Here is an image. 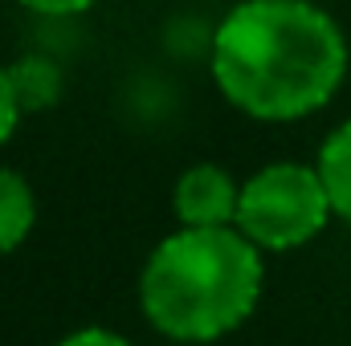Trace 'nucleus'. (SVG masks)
<instances>
[{"instance_id":"6e6552de","label":"nucleus","mask_w":351,"mask_h":346,"mask_svg":"<svg viewBox=\"0 0 351 346\" xmlns=\"http://www.w3.org/2000/svg\"><path fill=\"white\" fill-rule=\"evenodd\" d=\"M21 98H16V86H12V74L8 66H0V147L16 135V122H21Z\"/></svg>"},{"instance_id":"9d476101","label":"nucleus","mask_w":351,"mask_h":346,"mask_svg":"<svg viewBox=\"0 0 351 346\" xmlns=\"http://www.w3.org/2000/svg\"><path fill=\"white\" fill-rule=\"evenodd\" d=\"M21 4L41 12V16H78V12H86L94 0H21Z\"/></svg>"},{"instance_id":"7ed1b4c3","label":"nucleus","mask_w":351,"mask_h":346,"mask_svg":"<svg viewBox=\"0 0 351 346\" xmlns=\"http://www.w3.org/2000/svg\"><path fill=\"white\" fill-rule=\"evenodd\" d=\"M331 196L319 179V168L306 163H269L241 183L237 228L269 253L298 249L315 241L331 220Z\"/></svg>"},{"instance_id":"f257e3e1","label":"nucleus","mask_w":351,"mask_h":346,"mask_svg":"<svg viewBox=\"0 0 351 346\" xmlns=\"http://www.w3.org/2000/svg\"><path fill=\"white\" fill-rule=\"evenodd\" d=\"M213 82L250 118L294 122L348 78V37L311 0H241L213 33Z\"/></svg>"},{"instance_id":"f03ea898","label":"nucleus","mask_w":351,"mask_h":346,"mask_svg":"<svg viewBox=\"0 0 351 346\" xmlns=\"http://www.w3.org/2000/svg\"><path fill=\"white\" fill-rule=\"evenodd\" d=\"M262 249L241 228H180L143 265L139 310L172 343H217L258 306Z\"/></svg>"},{"instance_id":"39448f33","label":"nucleus","mask_w":351,"mask_h":346,"mask_svg":"<svg viewBox=\"0 0 351 346\" xmlns=\"http://www.w3.org/2000/svg\"><path fill=\"white\" fill-rule=\"evenodd\" d=\"M315 168H319V179L331 196V212L351 224V118L323 139Z\"/></svg>"},{"instance_id":"423d86ee","label":"nucleus","mask_w":351,"mask_h":346,"mask_svg":"<svg viewBox=\"0 0 351 346\" xmlns=\"http://www.w3.org/2000/svg\"><path fill=\"white\" fill-rule=\"evenodd\" d=\"M33 224H37L33 187L25 183V175L0 168V253H12L16 245H25Z\"/></svg>"},{"instance_id":"20e7f679","label":"nucleus","mask_w":351,"mask_h":346,"mask_svg":"<svg viewBox=\"0 0 351 346\" xmlns=\"http://www.w3.org/2000/svg\"><path fill=\"white\" fill-rule=\"evenodd\" d=\"M241 187L217 163H192L176 179L172 212L184 228H237Z\"/></svg>"},{"instance_id":"1a4fd4ad","label":"nucleus","mask_w":351,"mask_h":346,"mask_svg":"<svg viewBox=\"0 0 351 346\" xmlns=\"http://www.w3.org/2000/svg\"><path fill=\"white\" fill-rule=\"evenodd\" d=\"M58 346H131L123 334H114V330H102V326H86V330H78V334H70V338H62Z\"/></svg>"},{"instance_id":"0eeeda50","label":"nucleus","mask_w":351,"mask_h":346,"mask_svg":"<svg viewBox=\"0 0 351 346\" xmlns=\"http://www.w3.org/2000/svg\"><path fill=\"white\" fill-rule=\"evenodd\" d=\"M12 74V86H16V98H21V110H45L62 98V70L49 62V57H21L8 66Z\"/></svg>"}]
</instances>
